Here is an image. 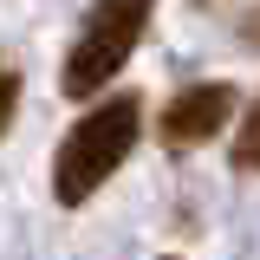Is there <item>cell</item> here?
Listing matches in <instances>:
<instances>
[{
	"label": "cell",
	"instance_id": "6da1fadb",
	"mask_svg": "<svg viewBox=\"0 0 260 260\" xmlns=\"http://www.w3.org/2000/svg\"><path fill=\"white\" fill-rule=\"evenodd\" d=\"M137 130H143V98H130V91L98 98L91 111L65 130L59 156H52V195H59V208H85L124 169V156L137 150Z\"/></svg>",
	"mask_w": 260,
	"mask_h": 260
},
{
	"label": "cell",
	"instance_id": "7a4b0ae2",
	"mask_svg": "<svg viewBox=\"0 0 260 260\" xmlns=\"http://www.w3.org/2000/svg\"><path fill=\"white\" fill-rule=\"evenodd\" d=\"M150 13H156V0H91L85 26H78L72 52H65L59 91H65V98H78V104L104 98V91H111V78L130 65L137 39L150 32Z\"/></svg>",
	"mask_w": 260,
	"mask_h": 260
},
{
	"label": "cell",
	"instance_id": "3957f363",
	"mask_svg": "<svg viewBox=\"0 0 260 260\" xmlns=\"http://www.w3.org/2000/svg\"><path fill=\"white\" fill-rule=\"evenodd\" d=\"M234 104L241 91L228 85V78H202V85H182V91L162 104V143L169 150H195V143H215L228 124H234Z\"/></svg>",
	"mask_w": 260,
	"mask_h": 260
},
{
	"label": "cell",
	"instance_id": "277c9868",
	"mask_svg": "<svg viewBox=\"0 0 260 260\" xmlns=\"http://www.w3.org/2000/svg\"><path fill=\"white\" fill-rule=\"evenodd\" d=\"M13 111H20V65L0 59V137H7V124H13Z\"/></svg>",
	"mask_w": 260,
	"mask_h": 260
},
{
	"label": "cell",
	"instance_id": "5b68a950",
	"mask_svg": "<svg viewBox=\"0 0 260 260\" xmlns=\"http://www.w3.org/2000/svg\"><path fill=\"white\" fill-rule=\"evenodd\" d=\"M234 169H254V117H241V143H234Z\"/></svg>",
	"mask_w": 260,
	"mask_h": 260
}]
</instances>
